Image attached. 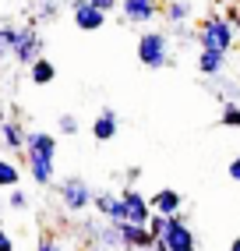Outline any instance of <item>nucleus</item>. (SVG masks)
Returning a JSON list of instances; mask_svg holds the SVG:
<instances>
[{"mask_svg": "<svg viewBox=\"0 0 240 251\" xmlns=\"http://www.w3.org/2000/svg\"><path fill=\"white\" fill-rule=\"evenodd\" d=\"M14 36H18V28H14V25H0V60L11 57V50H14Z\"/></svg>", "mask_w": 240, "mask_h": 251, "instance_id": "obj_20", "label": "nucleus"}, {"mask_svg": "<svg viewBox=\"0 0 240 251\" xmlns=\"http://www.w3.org/2000/svg\"><path fill=\"white\" fill-rule=\"evenodd\" d=\"M7 205H11V209H18V212L28 209V195H25V191H11V195H7Z\"/></svg>", "mask_w": 240, "mask_h": 251, "instance_id": "obj_26", "label": "nucleus"}, {"mask_svg": "<svg viewBox=\"0 0 240 251\" xmlns=\"http://www.w3.org/2000/svg\"><path fill=\"white\" fill-rule=\"evenodd\" d=\"M156 244H163L166 251H198V237H194V230L187 226L184 216H169L166 233H163Z\"/></svg>", "mask_w": 240, "mask_h": 251, "instance_id": "obj_5", "label": "nucleus"}, {"mask_svg": "<svg viewBox=\"0 0 240 251\" xmlns=\"http://www.w3.org/2000/svg\"><path fill=\"white\" fill-rule=\"evenodd\" d=\"M191 11H194V4H191V0H169V4L163 7V14H166V22L169 25H173L177 32L187 25V22H191Z\"/></svg>", "mask_w": 240, "mask_h": 251, "instance_id": "obj_16", "label": "nucleus"}, {"mask_svg": "<svg viewBox=\"0 0 240 251\" xmlns=\"http://www.w3.org/2000/svg\"><path fill=\"white\" fill-rule=\"evenodd\" d=\"M53 159H57V138L49 131H28L25 138V166L36 184H53Z\"/></svg>", "mask_w": 240, "mask_h": 251, "instance_id": "obj_1", "label": "nucleus"}, {"mask_svg": "<svg viewBox=\"0 0 240 251\" xmlns=\"http://www.w3.org/2000/svg\"><path fill=\"white\" fill-rule=\"evenodd\" d=\"M156 11H159V0H120V14H124V22H131V25L152 22Z\"/></svg>", "mask_w": 240, "mask_h": 251, "instance_id": "obj_9", "label": "nucleus"}, {"mask_svg": "<svg viewBox=\"0 0 240 251\" xmlns=\"http://www.w3.org/2000/svg\"><path fill=\"white\" fill-rule=\"evenodd\" d=\"M74 25H78L81 32H96V28L106 25V14L96 11L92 4H74Z\"/></svg>", "mask_w": 240, "mask_h": 251, "instance_id": "obj_15", "label": "nucleus"}, {"mask_svg": "<svg viewBox=\"0 0 240 251\" xmlns=\"http://www.w3.org/2000/svg\"><path fill=\"white\" fill-rule=\"evenodd\" d=\"M0 251H14V241H11V233L0 226Z\"/></svg>", "mask_w": 240, "mask_h": 251, "instance_id": "obj_27", "label": "nucleus"}, {"mask_svg": "<svg viewBox=\"0 0 240 251\" xmlns=\"http://www.w3.org/2000/svg\"><path fill=\"white\" fill-rule=\"evenodd\" d=\"M219 4H222V7H233V4H240V0H219Z\"/></svg>", "mask_w": 240, "mask_h": 251, "instance_id": "obj_31", "label": "nucleus"}, {"mask_svg": "<svg viewBox=\"0 0 240 251\" xmlns=\"http://www.w3.org/2000/svg\"><path fill=\"white\" fill-rule=\"evenodd\" d=\"M25 127H22V121H4L0 117V142H4L7 149H14V152H25Z\"/></svg>", "mask_w": 240, "mask_h": 251, "instance_id": "obj_14", "label": "nucleus"}, {"mask_svg": "<svg viewBox=\"0 0 240 251\" xmlns=\"http://www.w3.org/2000/svg\"><path fill=\"white\" fill-rule=\"evenodd\" d=\"M233 28H237V39H240V22H237V25H233Z\"/></svg>", "mask_w": 240, "mask_h": 251, "instance_id": "obj_34", "label": "nucleus"}, {"mask_svg": "<svg viewBox=\"0 0 240 251\" xmlns=\"http://www.w3.org/2000/svg\"><path fill=\"white\" fill-rule=\"evenodd\" d=\"M120 202H124L127 223H134V226H148V220H152V205H148V198H145L142 191L124 188V191H120Z\"/></svg>", "mask_w": 240, "mask_h": 251, "instance_id": "obj_8", "label": "nucleus"}, {"mask_svg": "<svg viewBox=\"0 0 240 251\" xmlns=\"http://www.w3.org/2000/svg\"><path fill=\"white\" fill-rule=\"evenodd\" d=\"M43 39H39V32L32 28V25H22L18 28V36H14V50H11V57L22 64V68H32V64H36L43 53Z\"/></svg>", "mask_w": 240, "mask_h": 251, "instance_id": "obj_6", "label": "nucleus"}, {"mask_svg": "<svg viewBox=\"0 0 240 251\" xmlns=\"http://www.w3.org/2000/svg\"><path fill=\"white\" fill-rule=\"evenodd\" d=\"M36 251H67L57 237H49V233H46V237H39V244H36Z\"/></svg>", "mask_w": 240, "mask_h": 251, "instance_id": "obj_25", "label": "nucleus"}, {"mask_svg": "<svg viewBox=\"0 0 240 251\" xmlns=\"http://www.w3.org/2000/svg\"><path fill=\"white\" fill-rule=\"evenodd\" d=\"M230 177H233V180H237V184H240V156H237V159H233V163H230Z\"/></svg>", "mask_w": 240, "mask_h": 251, "instance_id": "obj_28", "label": "nucleus"}, {"mask_svg": "<svg viewBox=\"0 0 240 251\" xmlns=\"http://www.w3.org/2000/svg\"><path fill=\"white\" fill-rule=\"evenodd\" d=\"M148 205H152V212L156 216H180V205H184V198H180V191H173V188H159L156 195L148 198Z\"/></svg>", "mask_w": 240, "mask_h": 251, "instance_id": "obj_11", "label": "nucleus"}, {"mask_svg": "<svg viewBox=\"0 0 240 251\" xmlns=\"http://www.w3.org/2000/svg\"><path fill=\"white\" fill-rule=\"evenodd\" d=\"M57 195H60V205L67 212H74V216H81L85 209L96 202V191L89 188V180H85V177H64L57 184Z\"/></svg>", "mask_w": 240, "mask_h": 251, "instance_id": "obj_4", "label": "nucleus"}, {"mask_svg": "<svg viewBox=\"0 0 240 251\" xmlns=\"http://www.w3.org/2000/svg\"><path fill=\"white\" fill-rule=\"evenodd\" d=\"M18 180H22V170L11 159L0 156V188H18Z\"/></svg>", "mask_w": 240, "mask_h": 251, "instance_id": "obj_19", "label": "nucleus"}, {"mask_svg": "<svg viewBox=\"0 0 240 251\" xmlns=\"http://www.w3.org/2000/svg\"><path fill=\"white\" fill-rule=\"evenodd\" d=\"M230 251H240V237H233V244H230Z\"/></svg>", "mask_w": 240, "mask_h": 251, "instance_id": "obj_32", "label": "nucleus"}, {"mask_svg": "<svg viewBox=\"0 0 240 251\" xmlns=\"http://www.w3.org/2000/svg\"><path fill=\"white\" fill-rule=\"evenodd\" d=\"M92 205H96V212H99L106 223H127V212H124L120 195H113V191H99Z\"/></svg>", "mask_w": 240, "mask_h": 251, "instance_id": "obj_10", "label": "nucleus"}, {"mask_svg": "<svg viewBox=\"0 0 240 251\" xmlns=\"http://www.w3.org/2000/svg\"><path fill=\"white\" fill-rule=\"evenodd\" d=\"M152 251H166V248H163V244H152Z\"/></svg>", "mask_w": 240, "mask_h": 251, "instance_id": "obj_33", "label": "nucleus"}, {"mask_svg": "<svg viewBox=\"0 0 240 251\" xmlns=\"http://www.w3.org/2000/svg\"><path fill=\"white\" fill-rule=\"evenodd\" d=\"M28 78L36 81V85H49V81L57 78V68H53V60H46V57H39L36 64L28 68Z\"/></svg>", "mask_w": 240, "mask_h": 251, "instance_id": "obj_17", "label": "nucleus"}, {"mask_svg": "<svg viewBox=\"0 0 240 251\" xmlns=\"http://www.w3.org/2000/svg\"><path fill=\"white\" fill-rule=\"evenodd\" d=\"M81 251H102V248H99V244H85Z\"/></svg>", "mask_w": 240, "mask_h": 251, "instance_id": "obj_30", "label": "nucleus"}, {"mask_svg": "<svg viewBox=\"0 0 240 251\" xmlns=\"http://www.w3.org/2000/svg\"><path fill=\"white\" fill-rule=\"evenodd\" d=\"M138 60L145 64V68H152V71H159V68H166L169 60V36L166 32H159V28H148V32H142V39H138Z\"/></svg>", "mask_w": 240, "mask_h": 251, "instance_id": "obj_3", "label": "nucleus"}, {"mask_svg": "<svg viewBox=\"0 0 240 251\" xmlns=\"http://www.w3.org/2000/svg\"><path fill=\"white\" fill-rule=\"evenodd\" d=\"M57 127L64 131V135H78V117H71V113H64L60 121H57Z\"/></svg>", "mask_w": 240, "mask_h": 251, "instance_id": "obj_24", "label": "nucleus"}, {"mask_svg": "<svg viewBox=\"0 0 240 251\" xmlns=\"http://www.w3.org/2000/svg\"><path fill=\"white\" fill-rule=\"evenodd\" d=\"M124 177H127V184H134V180H138V177H142V166H131V170H127Z\"/></svg>", "mask_w": 240, "mask_h": 251, "instance_id": "obj_29", "label": "nucleus"}, {"mask_svg": "<svg viewBox=\"0 0 240 251\" xmlns=\"http://www.w3.org/2000/svg\"><path fill=\"white\" fill-rule=\"evenodd\" d=\"M222 68H226V57H222V53H209V50H201V53H198V71L201 75H219Z\"/></svg>", "mask_w": 240, "mask_h": 251, "instance_id": "obj_18", "label": "nucleus"}, {"mask_svg": "<svg viewBox=\"0 0 240 251\" xmlns=\"http://www.w3.org/2000/svg\"><path fill=\"white\" fill-rule=\"evenodd\" d=\"M74 4H92L96 11H102V14H110L113 7H120V0H74Z\"/></svg>", "mask_w": 240, "mask_h": 251, "instance_id": "obj_23", "label": "nucleus"}, {"mask_svg": "<svg viewBox=\"0 0 240 251\" xmlns=\"http://www.w3.org/2000/svg\"><path fill=\"white\" fill-rule=\"evenodd\" d=\"M194 39H198L201 50L226 57L230 50H233V43H237V28H233L226 18H222V14H209V18H201V25H198V32H194Z\"/></svg>", "mask_w": 240, "mask_h": 251, "instance_id": "obj_2", "label": "nucleus"}, {"mask_svg": "<svg viewBox=\"0 0 240 251\" xmlns=\"http://www.w3.org/2000/svg\"><path fill=\"white\" fill-rule=\"evenodd\" d=\"M219 124H222V127H240V103H222Z\"/></svg>", "mask_w": 240, "mask_h": 251, "instance_id": "obj_21", "label": "nucleus"}, {"mask_svg": "<svg viewBox=\"0 0 240 251\" xmlns=\"http://www.w3.org/2000/svg\"><path fill=\"white\" fill-rule=\"evenodd\" d=\"M166 216H156V212H152V220H148V233H152V241H159L163 237V233H166Z\"/></svg>", "mask_w": 240, "mask_h": 251, "instance_id": "obj_22", "label": "nucleus"}, {"mask_svg": "<svg viewBox=\"0 0 240 251\" xmlns=\"http://www.w3.org/2000/svg\"><path fill=\"white\" fill-rule=\"evenodd\" d=\"M117 131H120V117H117L110 106H102V110L96 113V121H92V138H96V142H113Z\"/></svg>", "mask_w": 240, "mask_h": 251, "instance_id": "obj_12", "label": "nucleus"}, {"mask_svg": "<svg viewBox=\"0 0 240 251\" xmlns=\"http://www.w3.org/2000/svg\"><path fill=\"white\" fill-rule=\"evenodd\" d=\"M85 233H89V244H99L102 251H124V233H120V223H85Z\"/></svg>", "mask_w": 240, "mask_h": 251, "instance_id": "obj_7", "label": "nucleus"}, {"mask_svg": "<svg viewBox=\"0 0 240 251\" xmlns=\"http://www.w3.org/2000/svg\"><path fill=\"white\" fill-rule=\"evenodd\" d=\"M120 233H124V251H152V233L148 226H134V223H120Z\"/></svg>", "mask_w": 240, "mask_h": 251, "instance_id": "obj_13", "label": "nucleus"}]
</instances>
